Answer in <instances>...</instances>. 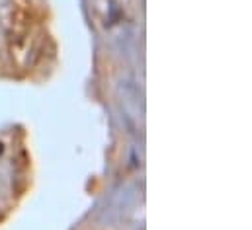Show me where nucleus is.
<instances>
[{
    "mask_svg": "<svg viewBox=\"0 0 252 230\" xmlns=\"http://www.w3.org/2000/svg\"><path fill=\"white\" fill-rule=\"evenodd\" d=\"M2 150H4V146H2V143H0V154H2Z\"/></svg>",
    "mask_w": 252,
    "mask_h": 230,
    "instance_id": "obj_1",
    "label": "nucleus"
}]
</instances>
